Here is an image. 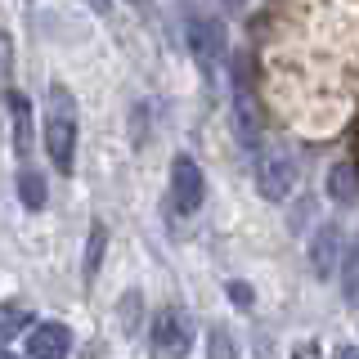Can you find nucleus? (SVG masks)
<instances>
[{"label":"nucleus","mask_w":359,"mask_h":359,"mask_svg":"<svg viewBox=\"0 0 359 359\" xmlns=\"http://www.w3.org/2000/svg\"><path fill=\"white\" fill-rule=\"evenodd\" d=\"M45 153L63 175L76 166V99L72 90L54 81L50 86V112H45Z\"/></svg>","instance_id":"f257e3e1"},{"label":"nucleus","mask_w":359,"mask_h":359,"mask_svg":"<svg viewBox=\"0 0 359 359\" xmlns=\"http://www.w3.org/2000/svg\"><path fill=\"white\" fill-rule=\"evenodd\" d=\"M252 175H256V189H261V198L269 202H283L292 194V184H297V162H292L287 149H256L252 153Z\"/></svg>","instance_id":"f03ea898"},{"label":"nucleus","mask_w":359,"mask_h":359,"mask_svg":"<svg viewBox=\"0 0 359 359\" xmlns=\"http://www.w3.org/2000/svg\"><path fill=\"white\" fill-rule=\"evenodd\" d=\"M149 341H153V355L157 359H184L194 351V323L180 306H166L153 314V328H149Z\"/></svg>","instance_id":"7ed1b4c3"},{"label":"nucleus","mask_w":359,"mask_h":359,"mask_svg":"<svg viewBox=\"0 0 359 359\" xmlns=\"http://www.w3.org/2000/svg\"><path fill=\"white\" fill-rule=\"evenodd\" d=\"M202 198H207V175L198 171V162L189 153H180L171 162V202L180 216H198Z\"/></svg>","instance_id":"20e7f679"},{"label":"nucleus","mask_w":359,"mask_h":359,"mask_svg":"<svg viewBox=\"0 0 359 359\" xmlns=\"http://www.w3.org/2000/svg\"><path fill=\"white\" fill-rule=\"evenodd\" d=\"M189 50H194V59H198V67H220V59H224V27L216 18H198V14H189Z\"/></svg>","instance_id":"39448f33"},{"label":"nucleus","mask_w":359,"mask_h":359,"mask_svg":"<svg viewBox=\"0 0 359 359\" xmlns=\"http://www.w3.org/2000/svg\"><path fill=\"white\" fill-rule=\"evenodd\" d=\"M72 355V332H67V323H32L27 328V359H67Z\"/></svg>","instance_id":"423d86ee"},{"label":"nucleus","mask_w":359,"mask_h":359,"mask_svg":"<svg viewBox=\"0 0 359 359\" xmlns=\"http://www.w3.org/2000/svg\"><path fill=\"white\" fill-rule=\"evenodd\" d=\"M341 229L337 224H319V233H314V243H310V265H314V274L319 278H332L337 274V261H341Z\"/></svg>","instance_id":"0eeeda50"},{"label":"nucleus","mask_w":359,"mask_h":359,"mask_svg":"<svg viewBox=\"0 0 359 359\" xmlns=\"http://www.w3.org/2000/svg\"><path fill=\"white\" fill-rule=\"evenodd\" d=\"M233 117H238V140L247 153L261 149V117H256V104H252V90L247 81L238 76V86H233Z\"/></svg>","instance_id":"6e6552de"},{"label":"nucleus","mask_w":359,"mask_h":359,"mask_svg":"<svg viewBox=\"0 0 359 359\" xmlns=\"http://www.w3.org/2000/svg\"><path fill=\"white\" fill-rule=\"evenodd\" d=\"M5 108H9V121H14V149L27 157L32 149V104L22 90H5Z\"/></svg>","instance_id":"1a4fd4ad"},{"label":"nucleus","mask_w":359,"mask_h":359,"mask_svg":"<svg viewBox=\"0 0 359 359\" xmlns=\"http://www.w3.org/2000/svg\"><path fill=\"white\" fill-rule=\"evenodd\" d=\"M328 198L332 202H355L359 198V166L355 162H337L328 171Z\"/></svg>","instance_id":"9d476101"},{"label":"nucleus","mask_w":359,"mask_h":359,"mask_svg":"<svg viewBox=\"0 0 359 359\" xmlns=\"http://www.w3.org/2000/svg\"><path fill=\"white\" fill-rule=\"evenodd\" d=\"M341 292H346V306L359 314V238L341 252Z\"/></svg>","instance_id":"9b49d317"},{"label":"nucleus","mask_w":359,"mask_h":359,"mask_svg":"<svg viewBox=\"0 0 359 359\" xmlns=\"http://www.w3.org/2000/svg\"><path fill=\"white\" fill-rule=\"evenodd\" d=\"M104 247H108V229L95 220V224H90V238H86V265H81L86 283H95V274H99V261H104Z\"/></svg>","instance_id":"f8f14e48"},{"label":"nucleus","mask_w":359,"mask_h":359,"mask_svg":"<svg viewBox=\"0 0 359 359\" xmlns=\"http://www.w3.org/2000/svg\"><path fill=\"white\" fill-rule=\"evenodd\" d=\"M27 323H32V314L22 306H14V301H5V306H0V346H9L14 337H22Z\"/></svg>","instance_id":"ddd939ff"},{"label":"nucleus","mask_w":359,"mask_h":359,"mask_svg":"<svg viewBox=\"0 0 359 359\" xmlns=\"http://www.w3.org/2000/svg\"><path fill=\"white\" fill-rule=\"evenodd\" d=\"M18 198H22V207L41 211V207H45V180H41L36 171H22V175H18Z\"/></svg>","instance_id":"4468645a"},{"label":"nucleus","mask_w":359,"mask_h":359,"mask_svg":"<svg viewBox=\"0 0 359 359\" xmlns=\"http://www.w3.org/2000/svg\"><path fill=\"white\" fill-rule=\"evenodd\" d=\"M207 341H211V359H238V355H233V341H229V332H224V328H211Z\"/></svg>","instance_id":"2eb2a0df"},{"label":"nucleus","mask_w":359,"mask_h":359,"mask_svg":"<svg viewBox=\"0 0 359 359\" xmlns=\"http://www.w3.org/2000/svg\"><path fill=\"white\" fill-rule=\"evenodd\" d=\"M229 301H233V306H252V287H247V283H229Z\"/></svg>","instance_id":"dca6fc26"},{"label":"nucleus","mask_w":359,"mask_h":359,"mask_svg":"<svg viewBox=\"0 0 359 359\" xmlns=\"http://www.w3.org/2000/svg\"><path fill=\"white\" fill-rule=\"evenodd\" d=\"M9 63H14V45H9V36L0 32V76H9Z\"/></svg>","instance_id":"f3484780"},{"label":"nucleus","mask_w":359,"mask_h":359,"mask_svg":"<svg viewBox=\"0 0 359 359\" xmlns=\"http://www.w3.org/2000/svg\"><path fill=\"white\" fill-rule=\"evenodd\" d=\"M224 9H229V14H243V9H247V0H224Z\"/></svg>","instance_id":"a211bd4d"},{"label":"nucleus","mask_w":359,"mask_h":359,"mask_svg":"<svg viewBox=\"0 0 359 359\" xmlns=\"http://www.w3.org/2000/svg\"><path fill=\"white\" fill-rule=\"evenodd\" d=\"M337 359H359V351H355V346H346V351H337Z\"/></svg>","instance_id":"6ab92c4d"},{"label":"nucleus","mask_w":359,"mask_h":359,"mask_svg":"<svg viewBox=\"0 0 359 359\" xmlns=\"http://www.w3.org/2000/svg\"><path fill=\"white\" fill-rule=\"evenodd\" d=\"M0 359H18V355H9V351H5V346H0Z\"/></svg>","instance_id":"aec40b11"},{"label":"nucleus","mask_w":359,"mask_h":359,"mask_svg":"<svg viewBox=\"0 0 359 359\" xmlns=\"http://www.w3.org/2000/svg\"><path fill=\"white\" fill-rule=\"evenodd\" d=\"M130 5H140V9H149V0H130Z\"/></svg>","instance_id":"412c9836"}]
</instances>
